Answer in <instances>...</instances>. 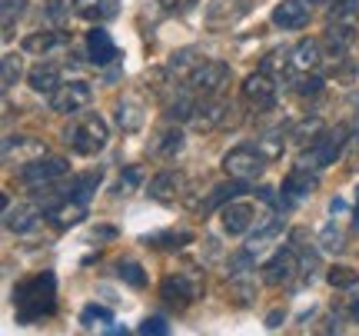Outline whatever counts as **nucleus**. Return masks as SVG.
<instances>
[{
  "instance_id": "f257e3e1",
  "label": "nucleus",
  "mask_w": 359,
  "mask_h": 336,
  "mask_svg": "<svg viewBox=\"0 0 359 336\" xmlns=\"http://www.w3.org/2000/svg\"><path fill=\"white\" fill-rule=\"evenodd\" d=\"M13 310L17 323H40L43 316L57 310V276L53 273H34L13 286Z\"/></svg>"
},
{
  "instance_id": "f03ea898",
  "label": "nucleus",
  "mask_w": 359,
  "mask_h": 336,
  "mask_svg": "<svg viewBox=\"0 0 359 336\" xmlns=\"http://www.w3.org/2000/svg\"><path fill=\"white\" fill-rule=\"evenodd\" d=\"M64 140L74 154L90 156V154H100L103 147H107L110 130H107V123H103V116L87 114V116H80V120H74V123L64 130Z\"/></svg>"
},
{
  "instance_id": "7ed1b4c3",
  "label": "nucleus",
  "mask_w": 359,
  "mask_h": 336,
  "mask_svg": "<svg viewBox=\"0 0 359 336\" xmlns=\"http://www.w3.org/2000/svg\"><path fill=\"white\" fill-rule=\"evenodd\" d=\"M346 137H349V127L346 123H339V127L326 130L316 143H309L306 150H303V156H299V167L306 170H323L330 167V163H336V156L343 154V147H346Z\"/></svg>"
},
{
  "instance_id": "20e7f679",
  "label": "nucleus",
  "mask_w": 359,
  "mask_h": 336,
  "mask_svg": "<svg viewBox=\"0 0 359 336\" xmlns=\"http://www.w3.org/2000/svg\"><path fill=\"white\" fill-rule=\"evenodd\" d=\"M223 170H226V177H230V180L253 183L259 173L266 170V156L259 154V147L243 143V147H236V150H230V154L223 156Z\"/></svg>"
},
{
  "instance_id": "39448f33",
  "label": "nucleus",
  "mask_w": 359,
  "mask_h": 336,
  "mask_svg": "<svg viewBox=\"0 0 359 336\" xmlns=\"http://www.w3.org/2000/svg\"><path fill=\"white\" fill-rule=\"evenodd\" d=\"M67 170H70V163H67L64 156H37V160H30V163H24V167L17 170V180L24 183V187H47V183L60 180Z\"/></svg>"
},
{
  "instance_id": "423d86ee",
  "label": "nucleus",
  "mask_w": 359,
  "mask_h": 336,
  "mask_svg": "<svg viewBox=\"0 0 359 336\" xmlns=\"http://www.w3.org/2000/svg\"><path fill=\"white\" fill-rule=\"evenodd\" d=\"M203 293V280L196 276V273H173V276H167L163 280V286H160V297L167 300L173 310H183V307H190L193 300Z\"/></svg>"
},
{
  "instance_id": "0eeeda50",
  "label": "nucleus",
  "mask_w": 359,
  "mask_h": 336,
  "mask_svg": "<svg viewBox=\"0 0 359 336\" xmlns=\"http://www.w3.org/2000/svg\"><path fill=\"white\" fill-rule=\"evenodd\" d=\"M230 77H233L230 64H223V60H203V64L193 70V77L187 80V87L200 90L203 97H217L219 90H226Z\"/></svg>"
},
{
  "instance_id": "6e6552de",
  "label": "nucleus",
  "mask_w": 359,
  "mask_h": 336,
  "mask_svg": "<svg viewBox=\"0 0 359 336\" xmlns=\"http://www.w3.org/2000/svg\"><path fill=\"white\" fill-rule=\"evenodd\" d=\"M90 100H93L90 83L70 80V83H60V87L50 93V110H57V114H80Z\"/></svg>"
},
{
  "instance_id": "1a4fd4ad",
  "label": "nucleus",
  "mask_w": 359,
  "mask_h": 336,
  "mask_svg": "<svg viewBox=\"0 0 359 336\" xmlns=\"http://www.w3.org/2000/svg\"><path fill=\"white\" fill-rule=\"evenodd\" d=\"M243 100L253 107L257 114H266V110L276 107V83H273V77H269L266 70L250 74V77L243 80Z\"/></svg>"
},
{
  "instance_id": "9d476101",
  "label": "nucleus",
  "mask_w": 359,
  "mask_h": 336,
  "mask_svg": "<svg viewBox=\"0 0 359 336\" xmlns=\"http://www.w3.org/2000/svg\"><path fill=\"white\" fill-rule=\"evenodd\" d=\"M299 273H303V260H299V253H296V250H280V253L263 267V283L286 286V283H293Z\"/></svg>"
},
{
  "instance_id": "9b49d317",
  "label": "nucleus",
  "mask_w": 359,
  "mask_h": 336,
  "mask_svg": "<svg viewBox=\"0 0 359 336\" xmlns=\"http://www.w3.org/2000/svg\"><path fill=\"white\" fill-rule=\"evenodd\" d=\"M250 13V0H210L206 4V24L213 30H226V27L240 24Z\"/></svg>"
},
{
  "instance_id": "f8f14e48",
  "label": "nucleus",
  "mask_w": 359,
  "mask_h": 336,
  "mask_svg": "<svg viewBox=\"0 0 359 336\" xmlns=\"http://www.w3.org/2000/svg\"><path fill=\"white\" fill-rule=\"evenodd\" d=\"M226 110H230V107L223 104L219 97H206L203 104H196V110H193L190 127L196 130V133H213V130L226 120Z\"/></svg>"
},
{
  "instance_id": "ddd939ff",
  "label": "nucleus",
  "mask_w": 359,
  "mask_h": 336,
  "mask_svg": "<svg viewBox=\"0 0 359 336\" xmlns=\"http://www.w3.org/2000/svg\"><path fill=\"white\" fill-rule=\"evenodd\" d=\"M47 154V147L37 140V137H24V133H17V137H7L4 140V160L7 163H30V160H37V156Z\"/></svg>"
},
{
  "instance_id": "4468645a",
  "label": "nucleus",
  "mask_w": 359,
  "mask_h": 336,
  "mask_svg": "<svg viewBox=\"0 0 359 336\" xmlns=\"http://www.w3.org/2000/svg\"><path fill=\"white\" fill-rule=\"evenodd\" d=\"M316 173H309L306 167H296L286 180H283V203H299V200H306V196L316 194Z\"/></svg>"
},
{
  "instance_id": "2eb2a0df",
  "label": "nucleus",
  "mask_w": 359,
  "mask_h": 336,
  "mask_svg": "<svg viewBox=\"0 0 359 336\" xmlns=\"http://www.w3.org/2000/svg\"><path fill=\"white\" fill-rule=\"evenodd\" d=\"M253 223H257V207H253L250 200H230V203L223 207V227H226L230 236L246 233Z\"/></svg>"
},
{
  "instance_id": "dca6fc26",
  "label": "nucleus",
  "mask_w": 359,
  "mask_h": 336,
  "mask_svg": "<svg viewBox=\"0 0 359 336\" xmlns=\"http://www.w3.org/2000/svg\"><path fill=\"white\" fill-rule=\"evenodd\" d=\"M183 187H187V177L177 173V170H163V173H156L154 180H150V190L147 194L160 200V203H173L180 194H183Z\"/></svg>"
},
{
  "instance_id": "f3484780",
  "label": "nucleus",
  "mask_w": 359,
  "mask_h": 336,
  "mask_svg": "<svg viewBox=\"0 0 359 336\" xmlns=\"http://www.w3.org/2000/svg\"><path fill=\"white\" fill-rule=\"evenodd\" d=\"M273 24L283 30H303L309 24V7L303 0H283L273 11Z\"/></svg>"
},
{
  "instance_id": "a211bd4d",
  "label": "nucleus",
  "mask_w": 359,
  "mask_h": 336,
  "mask_svg": "<svg viewBox=\"0 0 359 336\" xmlns=\"http://www.w3.org/2000/svg\"><path fill=\"white\" fill-rule=\"evenodd\" d=\"M87 53H90V60H93L97 67L114 64L116 57H120V51H116L114 37H110L107 30H100V27H93V30L87 34Z\"/></svg>"
},
{
  "instance_id": "6ab92c4d",
  "label": "nucleus",
  "mask_w": 359,
  "mask_h": 336,
  "mask_svg": "<svg viewBox=\"0 0 359 336\" xmlns=\"http://www.w3.org/2000/svg\"><path fill=\"white\" fill-rule=\"evenodd\" d=\"M114 116H116V127L123 133H137L143 127V120H147V110H143V104L137 97H120Z\"/></svg>"
},
{
  "instance_id": "aec40b11",
  "label": "nucleus",
  "mask_w": 359,
  "mask_h": 336,
  "mask_svg": "<svg viewBox=\"0 0 359 336\" xmlns=\"http://www.w3.org/2000/svg\"><path fill=\"white\" fill-rule=\"evenodd\" d=\"M74 11L90 24H107V20H114L120 13V0H77Z\"/></svg>"
},
{
  "instance_id": "412c9836",
  "label": "nucleus",
  "mask_w": 359,
  "mask_h": 336,
  "mask_svg": "<svg viewBox=\"0 0 359 336\" xmlns=\"http://www.w3.org/2000/svg\"><path fill=\"white\" fill-rule=\"evenodd\" d=\"M87 217V203L83 200H74V196H67V200H60L57 207L50 210V223L57 227V230H67V227H77L80 220Z\"/></svg>"
},
{
  "instance_id": "4be33fe9",
  "label": "nucleus",
  "mask_w": 359,
  "mask_h": 336,
  "mask_svg": "<svg viewBox=\"0 0 359 336\" xmlns=\"http://www.w3.org/2000/svg\"><path fill=\"white\" fill-rule=\"evenodd\" d=\"M353 40H356L353 27H346V24H339V20H336V24L326 30V47H330L326 57H336V64H343V60H346V53H349V47H353Z\"/></svg>"
},
{
  "instance_id": "5701e85b",
  "label": "nucleus",
  "mask_w": 359,
  "mask_h": 336,
  "mask_svg": "<svg viewBox=\"0 0 359 336\" xmlns=\"http://www.w3.org/2000/svg\"><path fill=\"white\" fill-rule=\"evenodd\" d=\"M60 47H67V37L57 34V30H37V34L24 37V51L37 53V57H50V53L60 51Z\"/></svg>"
},
{
  "instance_id": "b1692460",
  "label": "nucleus",
  "mask_w": 359,
  "mask_h": 336,
  "mask_svg": "<svg viewBox=\"0 0 359 336\" xmlns=\"http://www.w3.org/2000/svg\"><path fill=\"white\" fill-rule=\"evenodd\" d=\"M37 203H17V207L4 210V227L11 233H27L34 223H37Z\"/></svg>"
},
{
  "instance_id": "393cba45",
  "label": "nucleus",
  "mask_w": 359,
  "mask_h": 336,
  "mask_svg": "<svg viewBox=\"0 0 359 336\" xmlns=\"http://www.w3.org/2000/svg\"><path fill=\"white\" fill-rule=\"evenodd\" d=\"M150 156H156V160H170V156H177L180 150H183V133H180V127L173 130H160L154 140H150Z\"/></svg>"
},
{
  "instance_id": "a878e982",
  "label": "nucleus",
  "mask_w": 359,
  "mask_h": 336,
  "mask_svg": "<svg viewBox=\"0 0 359 336\" xmlns=\"http://www.w3.org/2000/svg\"><path fill=\"white\" fill-rule=\"evenodd\" d=\"M323 64V43L320 40H299L293 47V70H316Z\"/></svg>"
},
{
  "instance_id": "bb28decb",
  "label": "nucleus",
  "mask_w": 359,
  "mask_h": 336,
  "mask_svg": "<svg viewBox=\"0 0 359 336\" xmlns=\"http://www.w3.org/2000/svg\"><path fill=\"white\" fill-rule=\"evenodd\" d=\"M243 190V180H230V183H219V187H213L210 190V196H206L203 203H196V213H210V210L223 207V203H230L233 196Z\"/></svg>"
},
{
  "instance_id": "cd10ccee",
  "label": "nucleus",
  "mask_w": 359,
  "mask_h": 336,
  "mask_svg": "<svg viewBox=\"0 0 359 336\" xmlns=\"http://www.w3.org/2000/svg\"><path fill=\"white\" fill-rule=\"evenodd\" d=\"M27 80H30V87L37 93H53L60 87V70L53 64H37L30 74H27Z\"/></svg>"
},
{
  "instance_id": "c85d7f7f",
  "label": "nucleus",
  "mask_w": 359,
  "mask_h": 336,
  "mask_svg": "<svg viewBox=\"0 0 359 336\" xmlns=\"http://www.w3.org/2000/svg\"><path fill=\"white\" fill-rule=\"evenodd\" d=\"M200 64H203V57H200L196 51H177V53H173V60H170L167 67H170V74H173V77L187 83V80L193 77V70H196Z\"/></svg>"
},
{
  "instance_id": "c756f323",
  "label": "nucleus",
  "mask_w": 359,
  "mask_h": 336,
  "mask_svg": "<svg viewBox=\"0 0 359 336\" xmlns=\"http://www.w3.org/2000/svg\"><path fill=\"white\" fill-rule=\"evenodd\" d=\"M323 133H326V127H323V120H316V116H313V120H299V123L290 130L293 143H296V147H303V150H306L309 143L320 140Z\"/></svg>"
},
{
  "instance_id": "7c9ffc66",
  "label": "nucleus",
  "mask_w": 359,
  "mask_h": 336,
  "mask_svg": "<svg viewBox=\"0 0 359 336\" xmlns=\"http://www.w3.org/2000/svg\"><path fill=\"white\" fill-rule=\"evenodd\" d=\"M27 11V0H4L0 4V27H4V40L13 37V27H17V20L24 17Z\"/></svg>"
},
{
  "instance_id": "2f4dec72",
  "label": "nucleus",
  "mask_w": 359,
  "mask_h": 336,
  "mask_svg": "<svg viewBox=\"0 0 359 336\" xmlns=\"http://www.w3.org/2000/svg\"><path fill=\"white\" fill-rule=\"evenodd\" d=\"M97 183H100V170L80 173V177H74V180H70V196H74V200H83V203H87L90 196H93V190H97Z\"/></svg>"
},
{
  "instance_id": "473e14b6",
  "label": "nucleus",
  "mask_w": 359,
  "mask_h": 336,
  "mask_svg": "<svg viewBox=\"0 0 359 336\" xmlns=\"http://www.w3.org/2000/svg\"><path fill=\"white\" fill-rule=\"evenodd\" d=\"M280 233H283V220H276V217H273V220H266L257 233H253V236H250V246H246V250H253V253H257V250H263V246L273 243Z\"/></svg>"
},
{
  "instance_id": "72a5a7b5",
  "label": "nucleus",
  "mask_w": 359,
  "mask_h": 336,
  "mask_svg": "<svg viewBox=\"0 0 359 336\" xmlns=\"http://www.w3.org/2000/svg\"><path fill=\"white\" fill-rule=\"evenodd\" d=\"M116 276H120L123 283H130L133 290H143V286H147V273H143V267L137 260H120V263H116Z\"/></svg>"
},
{
  "instance_id": "f704fd0d",
  "label": "nucleus",
  "mask_w": 359,
  "mask_h": 336,
  "mask_svg": "<svg viewBox=\"0 0 359 336\" xmlns=\"http://www.w3.org/2000/svg\"><path fill=\"white\" fill-rule=\"evenodd\" d=\"M293 67V51H283V47H276V51H269L266 57H263V64H259V70H266V74H286Z\"/></svg>"
},
{
  "instance_id": "c9c22d12",
  "label": "nucleus",
  "mask_w": 359,
  "mask_h": 336,
  "mask_svg": "<svg viewBox=\"0 0 359 336\" xmlns=\"http://www.w3.org/2000/svg\"><path fill=\"white\" fill-rule=\"evenodd\" d=\"M193 110H196V100L183 90V93H177V100H170L167 104V120H177V123L180 120H190Z\"/></svg>"
},
{
  "instance_id": "e433bc0d",
  "label": "nucleus",
  "mask_w": 359,
  "mask_h": 336,
  "mask_svg": "<svg viewBox=\"0 0 359 336\" xmlns=\"http://www.w3.org/2000/svg\"><path fill=\"white\" fill-rule=\"evenodd\" d=\"M299 77H293V87L299 97H316V93L323 90V77H316V74H309V70H296Z\"/></svg>"
},
{
  "instance_id": "4c0bfd02",
  "label": "nucleus",
  "mask_w": 359,
  "mask_h": 336,
  "mask_svg": "<svg viewBox=\"0 0 359 336\" xmlns=\"http://www.w3.org/2000/svg\"><path fill=\"white\" fill-rule=\"evenodd\" d=\"M80 323L87 326V330L107 326V323H114V313L107 310V307H100V303H90V307H83V313H80Z\"/></svg>"
},
{
  "instance_id": "58836bf2",
  "label": "nucleus",
  "mask_w": 359,
  "mask_h": 336,
  "mask_svg": "<svg viewBox=\"0 0 359 336\" xmlns=\"http://www.w3.org/2000/svg\"><path fill=\"white\" fill-rule=\"evenodd\" d=\"M20 70H24V67H20V57H17V53H7V57H4V70H0V87L11 90L13 83L20 80Z\"/></svg>"
},
{
  "instance_id": "ea45409f",
  "label": "nucleus",
  "mask_w": 359,
  "mask_h": 336,
  "mask_svg": "<svg viewBox=\"0 0 359 336\" xmlns=\"http://www.w3.org/2000/svg\"><path fill=\"white\" fill-rule=\"evenodd\" d=\"M320 246L323 250H326V253H339V250H343V230H339V227H336V223H326V227H323V233H320Z\"/></svg>"
},
{
  "instance_id": "a19ab883",
  "label": "nucleus",
  "mask_w": 359,
  "mask_h": 336,
  "mask_svg": "<svg viewBox=\"0 0 359 336\" xmlns=\"http://www.w3.org/2000/svg\"><path fill=\"white\" fill-rule=\"evenodd\" d=\"M257 147H259V154L266 156V160H276V156L283 154V147H286V140H283L280 133L273 130V133H263V137H259Z\"/></svg>"
},
{
  "instance_id": "79ce46f5",
  "label": "nucleus",
  "mask_w": 359,
  "mask_h": 336,
  "mask_svg": "<svg viewBox=\"0 0 359 336\" xmlns=\"http://www.w3.org/2000/svg\"><path fill=\"white\" fill-rule=\"evenodd\" d=\"M326 280L336 286V290H343V286H356L359 283V273L353 267H333V270L326 273Z\"/></svg>"
},
{
  "instance_id": "37998d69",
  "label": "nucleus",
  "mask_w": 359,
  "mask_h": 336,
  "mask_svg": "<svg viewBox=\"0 0 359 336\" xmlns=\"http://www.w3.org/2000/svg\"><path fill=\"white\" fill-rule=\"evenodd\" d=\"M170 77H173V74H170V67H156V70H150V74H147V90L156 93V97H163V93H167V80Z\"/></svg>"
},
{
  "instance_id": "c03bdc74",
  "label": "nucleus",
  "mask_w": 359,
  "mask_h": 336,
  "mask_svg": "<svg viewBox=\"0 0 359 336\" xmlns=\"http://www.w3.org/2000/svg\"><path fill=\"white\" fill-rule=\"evenodd\" d=\"M193 240L190 230H173V233H163V236H154V246H167V250H180Z\"/></svg>"
},
{
  "instance_id": "a18cd8bd",
  "label": "nucleus",
  "mask_w": 359,
  "mask_h": 336,
  "mask_svg": "<svg viewBox=\"0 0 359 336\" xmlns=\"http://www.w3.org/2000/svg\"><path fill=\"white\" fill-rule=\"evenodd\" d=\"M140 180H143V173H140L137 167L127 170V173H123V177L116 180V194H133V190L140 187Z\"/></svg>"
},
{
  "instance_id": "49530a36",
  "label": "nucleus",
  "mask_w": 359,
  "mask_h": 336,
  "mask_svg": "<svg viewBox=\"0 0 359 336\" xmlns=\"http://www.w3.org/2000/svg\"><path fill=\"white\" fill-rule=\"evenodd\" d=\"M359 0H330V17L333 20H343V17H349V13H356Z\"/></svg>"
},
{
  "instance_id": "de8ad7c7",
  "label": "nucleus",
  "mask_w": 359,
  "mask_h": 336,
  "mask_svg": "<svg viewBox=\"0 0 359 336\" xmlns=\"http://www.w3.org/2000/svg\"><path fill=\"white\" fill-rule=\"evenodd\" d=\"M140 333H154V336H167L170 333V326H167V320H163V316H147V320H143L140 323Z\"/></svg>"
},
{
  "instance_id": "09e8293b",
  "label": "nucleus",
  "mask_w": 359,
  "mask_h": 336,
  "mask_svg": "<svg viewBox=\"0 0 359 336\" xmlns=\"http://www.w3.org/2000/svg\"><path fill=\"white\" fill-rule=\"evenodd\" d=\"M193 4L196 0H160L163 13H187V11H193Z\"/></svg>"
},
{
  "instance_id": "8fccbe9b",
  "label": "nucleus",
  "mask_w": 359,
  "mask_h": 336,
  "mask_svg": "<svg viewBox=\"0 0 359 336\" xmlns=\"http://www.w3.org/2000/svg\"><path fill=\"white\" fill-rule=\"evenodd\" d=\"M230 300L233 303H240V307H246L250 300H253V290L246 283H236V286H230Z\"/></svg>"
},
{
  "instance_id": "3c124183",
  "label": "nucleus",
  "mask_w": 359,
  "mask_h": 336,
  "mask_svg": "<svg viewBox=\"0 0 359 336\" xmlns=\"http://www.w3.org/2000/svg\"><path fill=\"white\" fill-rule=\"evenodd\" d=\"M343 313H346L353 323H359V293H353V297H346V303H343Z\"/></svg>"
},
{
  "instance_id": "603ef678",
  "label": "nucleus",
  "mask_w": 359,
  "mask_h": 336,
  "mask_svg": "<svg viewBox=\"0 0 359 336\" xmlns=\"http://www.w3.org/2000/svg\"><path fill=\"white\" fill-rule=\"evenodd\" d=\"M47 13H50L53 20H60V17H64V0H50V4H47Z\"/></svg>"
},
{
  "instance_id": "864d4df0",
  "label": "nucleus",
  "mask_w": 359,
  "mask_h": 336,
  "mask_svg": "<svg viewBox=\"0 0 359 336\" xmlns=\"http://www.w3.org/2000/svg\"><path fill=\"white\" fill-rule=\"evenodd\" d=\"M114 236H116L114 227H97L93 230V240H114Z\"/></svg>"
},
{
  "instance_id": "5fc2aeb1",
  "label": "nucleus",
  "mask_w": 359,
  "mask_h": 336,
  "mask_svg": "<svg viewBox=\"0 0 359 336\" xmlns=\"http://www.w3.org/2000/svg\"><path fill=\"white\" fill-rule=\"evenodd\" d=\"M353 107H356V110H353V130L359 133V97H353Z\"/></svg>"
},
{
  "instance_id": "6e6d98bb",
  "label": "nucleus",
  "mask_w": 359,
  "mask_h": 336,
  "mask_svg": "<svg viewBox=\"0 0 359 336\" xmlns=\"http://www.w3.org/2000/svg\"><path fill=\"white\" fill-rule=\"evenodd\" d=\"M280 316H283L280 310H276V313H269V320H266V326H269V330H276V326H280Z\"/></svg>"
},
{
  "instance_id": "4d7b16f0",
  "label": "nucleus",
  "mask_w": 359,
  "mask_h": 336,
  "mask_svg": "<svg viewBox=\"0 0 359 336\" xmlns=\"http://www.w3.org/2000/svg\"><path fill=\"white\" fill-rule=\"evenodd\" d=\"M353 227H356V233H359V213H356V223H353Z\"/></svg>"
},
{
  "instance_id": "13d9d810",
  "label": "nucleus",
  "mask_w": 359,
  "mask_h": 336,
  "mask_svg": "<svg viewBox=\"0 0 359 336\" xmlns=\"http://www.w3.org/2000/svg\"><path fill=\"white\" fill-rule=\"evenodd\" d=\"M356 196H359V190H356Z\"/></svg>"
}]
</instances>
